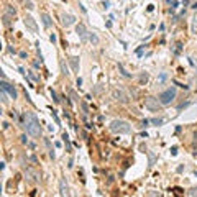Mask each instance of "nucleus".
<instances>
[{"instance_id": "obj_1", "label": "nucleus", "mask_w": 197, "mask_h": 197, "mask_svg": "<svg viewBox=\"0 0 197 197\" xmlns=\"http://www.w3.org/2000/svg\"><path fill=\"white\" fill-rule=\"evenodd\" d=\"M23 126L26 128V132L31 136H38L41 133V126H40V120L36 118V115H33L31 112H26L23 115Z\"/></svg>"}, {"instance_id": "obj_2", "label": "nucleus", "mask_w": 197, "mask_h": 197, "mask_svg": "<svg viewBox=\"0 0 197 197\" xmlns=\"http://www.w3.org/2000/svg\"><path fill=\"white\" fill-rule=\"evenodd\" d=\"M110 130H112L114 133L122 135V133H130L132 126H130V123L125 122V120H114V122L110 123Z\"/></svg>"}, {"instance_id": "obj_3", "label": "nucleus", "mask_w": 197, "mask_h": 197, "mask_svg": "<svg viewBox=\"0 0 197 197\" xmlns=\"http://www.w3.org/2000/svg\"><path fill=\"white\" fill-rule=\"evenodd\" d=\"M174 97H176V89L174 87H169V89H166L159 95V102L163 105H168V104H171V102L174 100Z\"/></svg>"}, {"instance_id": "obj_4", "label": "nucleus", "mask_w": 197, "mask_h": 197, "mask_svg": "<svg viewBox=\"0 0 197 197\" xmlns=\"http://www.w3.org/2000/svg\"><path fill=\"white\" fill-rule=\"evenodd\" d=\"M145 105L150 108V110H153V112H158V110H159V102H156L153 97H148L146 100H145Z\"/></svg>"}, {"instance_id": "obj_5", "label": "nucleus", "mask_w": 197, "mask_h": 197, "mask_svg": "<svg viewBox=\"0 0 197 197\" xmlns=\"http://www.w3.org/2000/svg\"><path fill=\"white\" fill-rule=\"evenodd\" d=\"M2 89H3V92H8L12 98H17V90H15V87H12L10 84H7V82H2Z\"/></svg>"}, {"instance_id": "obj_6", "label": "nucleus", "mask_w": 197, "mask_h": 197, "mask_svg": "<svg viewBox=\"0 0 197 197\" xmlns=\"http://www.w3.org/2000/svg\"><path fill=\"white\" fill-rule=\"evenodd\" d=\"M25 25H26L31 31H36V25H35V20L31 18V17H26V18H25Z\"/></svg>"}, {"instance_id": "obj_7", "label": "nucleus", "mask_w": 197, "mask_h": 197, "mask_svg": "<svg viewBox=\"0 0 197 197\" xmlns=\"http://www.w3.org/2000/svg\"><path fill=\"white\" fill-rule=\"evenodd\" d=\"M62 23H64V26H71L74 23V17L72 15H62Z\"/></svg>"}, {"instance_id": "obj_8", "label": "nucleus", "mask_w": 197, "mask_h": 197, "mask_svg": "<svg viewBox=\"0 0 197 197\" xmlns=\"http://www.w3.org/2000/svg\"><path fill=\"white\" fill-rule=\"evenodd\" d=\"M61 194L62 195H69V187H68V184L64 182V179L61 181Z\"/></svg>"}, {"instance_id": "obj_9", "label": "nucleus", "mask_w": 197, "mask_h": 197, "mask_svg": "<svg viewBox=\"0 0 197 197\" xmlns=\"http://www.w3.org/2000/svg\"><path fill=\"white\" fill-rule=\"evenodd\" d=\"M77 35H79L82 40H86V28H84V25H79V26H77Z\"/></svg>"}, {"instance_id": "obj_10", "label": "nucleus", "mask_w": 197, "mask_h": 197, "mask_svg": "<svg viewBox=\"0 0 197 197\" xmlns=\"http://www.w3.org/2000/svg\"><path fill=\"white\" fill-rule=\"evenodd\" d=\"M69 61H71V64H72V69H74V71H79V64H77V58H71Z\"/></svg>"}, {"instance_id": "obj_11", "label": "nucleus", "mask_w": 197, "mask_h": 197, "mask_svg": "<svg viewBox=\"0 0 197 197\" xmlns=\"http://www.w3.org/2000/svg\"><path fill=\"white\" fill-rule=\"evenodd\" d=\"M192 31L197 33V13L194 15V20H192Z\"/></svg>"}, {"instance_id": "obj_12", "label": "nucleus", "mask_w": 197, "mask_h": 197, "mask_svg": "<svg viewBox=\"0 0 197 197\" xmlns=\"http://www.w3.org/2000/svg\"><path fill=\"white\" fill-rule=\"evenodd\" d=\"M43 20H44V25H46V26H49V25H51V22H49V17L46 15V13L43 15Z\"/></svg>"}, {"instance_id": "obj_13", "label": "nucleus", "mask_w": 197, "mask_h": 197, "mask_svg": "<svg viewBox=\"0 0 197 197\" xmlns=\"http://www.w3.org/2000/svg\"><path fill=\"white\" fill-rule=\"evenodd\" d=\"M90 41H94V43H97V36H95V35H90Z\"/></svg>"}, {"instance_id": "obj_14", "label": "nucleus", "mask_w": 197, "mask_h": 197, "mask_svg": "<svg viewBox=\"0 0 197 197\" xmlns=\"http://www.w3.org/2000/svg\"><path fill=\"white\" fill-rule=\"evenodd\" d=\"M153 123H156V125H159V123H163V120H161V118H154V120H153Z\"/></svg>"}]
</instances>
